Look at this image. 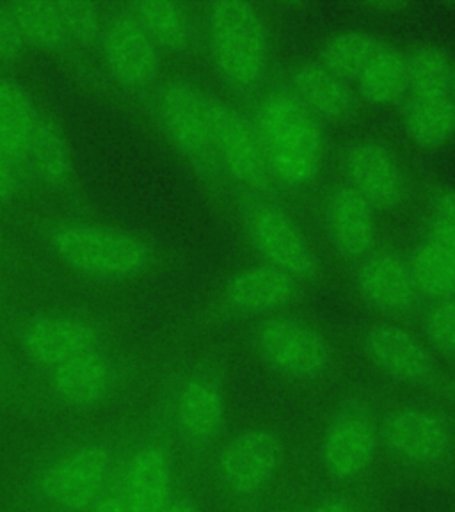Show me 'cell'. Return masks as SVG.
<instances>
[{
    "label": "cell",
    "instance_id": "6da1fadb",
    "mask_svg": "<svg viewBox=\"0 0 455 512\" xmlns=\"http://www.w3.org/2000/svg\"><path fill=\"white\" fill-rule=\"evenodd\" d=\"M132 431L82 432L32 461L20 495L34 512H89L116 484Z\"/></svg>",
    "mask_w": 455,
    "mask_h": 512
},
{
    "label": "cell",
    "instance_id": "7a4b0ae2",
    "mask_svg": "<svg viewBox=\"0 0 455 512\" xmlns=\"http://www.w3.org/2000/svg\"><path fill=\"white\" fill-rule=\"evenodd\" d=\"M253 127L264 150L272 184L301 191L317 180L326 141L320 121L288 89H271L256 100Z\"/></svg>",
    "mask_w": 455,
    "mask_h": 512
},
{
    "label": "cell",
    "instance_id": "3957f363",
    "mask_svg": "<svg viewBox=\"0 0 455 512\" xmlns=\"http://www.w3.org/2000/svg\"><path fill=\"white\" fill-rule=\"evenodd\" d=\"M38 232L68 271L88 280H132L153 262V249L146 240L86 219L48 217L38 224Z\"/></svg>",
    "mask_w": 455,
    "mask_h": 512
},
{
    "label": "cell",
    "instance_id": "277c9868",
    "mask_svg": "<svg viewBox=\"0 0 455 512\" xmlns=\"http://www.w3.org/2000/svg\"><path fill=\"white\" fill-rule=\"evenodd\" d=\"M203 38L217 77L233 91L251 93L269 72L271 40L255 4L226 0L205 8Z\"/></svg>",
    "mask_w": 455,
    "mask_h": 512
},
{
    "label": "cell",
    "instance_id": "5b68a950",
    "mask_svg": "<svg viewBox=\"0 0 455 512\" xmlns=\"http://www.w3.org/2000/svg\"><path fill=\"white\" fill-rule=\"evenodd\" d=\"M228 416L223 379L210 368H194L178 377L160 397L153 424L176 452L198 459L216 445Z\"/></svg>",
    "mask_w": 455,
    "mask_h": 512
},
{
    "label": "cell",
    "instance_id": "8992f818",
    "mask_svg": "<svg viewBox=\"0 0 455 512\" xmlns=\"http://www.w3.org/2000/svg\"><path fill=\"white\" fill-rule=\"evenodd\" d=\"M283 464V441L269 429H249L219 448L212 473L216 488L239 511H255L269 495Z\"/></svg>",
    "mask_w": 455,
    "mask_h": 512
},
{
    "label": "cell",
    "instance_id": "52a82bcc",
    "mask_svg": "<svg viewBox=\"0 0 455 512\" xmlns=\"http://www.w3.org/2000/svg\"><path fill=\"white\" fill-rule=\"evenodd\" d=\"M208 96L184 79L168 80L150 93L153 116L169 144L198 173L216 178L223 173L212 143Z\"/></svg>",
    "mask_w": 455,
    "mask_h": 512
},
{
    "label": "cell",
    "instance_id": "ba28073f",
    "mask_svg": "<svg viewBox=\"0 0 455 512\" xmlns=\"http://www.w3.org/2000/svg\"><path fill=\"white\" fill-rule=\"evenodd\" d=\"M178 486L175 447L152 420L134 429L116 479L127 511L166 512Z\"/></svg>",
    "mask_w": 455,
    "mask_h": 512
},
{
    "label": "cell",
    "instance_id": "9c48e42d",
    "mask_svg": "<svg viewBox=\"0 0 455 512\" xmlns=\"http://www.w3.org/2000/svg\"><path fill=\"white\" fill-rule=\"evenodd\" d=\"M11 331L34 372L112 347L111 338L98 322L64 310L29 313L16 320Z\"/></svg>",
    "mask_w": 455,
    "mask_h": 512
},
{
    "label": "cell",
    "instance_id": "30bf717a",
    "mask_svg": "<svg viewBox=\"0 0 455 512\" xmlns=\"http://www.w3.org/2000/svg\"><path fill=\"white\" fill-rule=\"evenodd\" d=\"M34 376L41 393L59 408L91 411L104 408L120 395L130 379V365L111 347L34 372Z\"/></svg>",
    "mask_w": 455,
    "mask_h": 512
},
{
    "label": "cell",
    "instance_id": "8fae6325",
    "mask_svg": "<svg viewBox=\"0 0 455 512\" xmlns=\"http://www.w3.org/2000/svg\"><path fill=\"white\" fill-rule=\"evenodd\" d=\"M240 223L262 264L287 274L296 283L317 276L319 264L312 246L285 208L256 198L242 208Z\"/></svg>",
    "mask_w": 455,
    "mask_h": 512
},
{
    "label": "cell",
    "instance_id": "7c38bea8",
    "mask_svg": "<svg viewBox=\"0 0 455 512\" xmlns=\"http://www.w3.org/2000/svg\"><path fill=\"white\" fill-rule=\"evenodd\" d=\"M255 344L274 372L296 381H317L333 361L326 338L308 322L288 315L265 317L256 328Z\"/></svg>",
    "mask_w": 455,
    "mask_h": 512
},
{
    "label": "cell",
    "instance_id": "4fadbf2b",
    "mask_svg": "<svg viewBox=\"0 0 455 512\" xmlns=\"http://www.w3.org/2000/svg\"><path fill=\"white\" fill-rule=\"evenodd\" d=\"M212 143L223 175L249 192L262 194L272 180L253 121L217 96H208Z\"/></svg>",
    "mask_w": 455,
    "mask_h": 512
},
{
    "label": "cell",
    "instance_id": "5bb4252c",
    "mask_svg": "<svg viewBox=\"0 0 455 512\" xmlns=\"http://www.w3.org/2000/svg\"><path fill=\"white\" fill-rule=\"evenodd\" d=\"M379 422L376 409L360 400L331 416L320 441V461L333 479L351 482L367 473L379 445Z\"/></svg>",
    "mask_w": 455,
    "mask_h": 512
},
{
    "label": "cell",
    "instance_id": "9a60e30c",
    "mask_svg": "<svg viewBox=\"0 0 455 512\" xmlns=\"http://www.w3.org/2000/svg\"><path fill=\"white\" fill-rule=\"evenodd\" d=\"M107 70L130 95H150L157 86L160 50L125 6L107 16L100 41Z\"/></svg>",
    "mask_w": 455,
    "mask_h": 512
},
{
    "label": "cell",
    "instance_id": "2e32d148",
    "mask_svg": "<svg viewBox=\"0 0 455 512\" xmlns=\"http://www.w3.org/2000/svg\"><path fill=\"white\" fill-rule=\"evenodd\" d=\"M379 443L400 463L431 466L452 454L455 429L440 411L402 408L379 422Z\"/></svg>",
    "mask_w": 455,
    "mask_h": 512
},
{
    "label": "cell",
    "instance_id": "e0dca14e",
    "mask_svg": "<svg viewBox=\"0 0 455 512\" xmlns=\"http://www.w3.org/2000/svg\"><path fill=\"white\" fill-rule=\"evenodd\" d=\"M344 171L351 189L381 210L400 207L408 198V180L395 153L376 139L351 144L344 155Z\"/></svg>",
    "mask_w": 455,
    "mask_h": 512
},
{
    "label": "cell",
    "instance_id": "ac0fdd59",
    "mask_svg": "<svg viewBox=\"0 0 455 512\" xmlns=\"http://www.w3.org/2000/svg\"><path fill=\"white\" fill-rule=\"evenodd\" d=\"M322 221L331 246L349 260L361 262L377 249L376 208L347 184L329 189Z\"/></svg>",
    "mask_w": 455,
    "mask_h": 512
},
{
    "label": "cell",
    "instance_id": "d6986e66",
    "mask_svg": "<svg viewBox=\"0 0 455 512\" xmlns=\"http://www.w3.org/2000/svg\"><path fill=\"white\" fill-rule=\"evenodd\" d=\"M356 288L365 303L390 317L408 315L420 299L408 260L392 251L376 249L358 262Z\"/></svg>",
    "mask_w": 455,
    "mask_h": 512
},
{
    "label": "cell",
    "instance_id": "ffe728a7",
    "mask_svg": "<svg viewBox=\"0 0 455 512\" xmlns=\"http://www.w3.org/2000/svg\"><path fill=\"white\" fill-rule=\"evenodd\" d=\"M363 347L368 360L400 383L427 384L436 376L431 352L408 329L379 324L368 329Z\"/></svg>",
    "mask_w": 455,
    "mask_h": 512
},
{
    "label": "cell",
    "instance_id": "44dd1931",
    "mask_svg": "<svg viewBox=\"0 0 455 512\" xmlns=\"http://www.w3.org/2000/svg\"><path fill=\"white\" fill-rule=\"evenodd\" d=\"M297 283L287 274L258 264L233 274L223 290V303L239 315L271 317L294 301Z\"/></svg>",
    "mask_w": 455,
    "mask_h": 512
},
{
    "label": "cell",
    "instance_id": "7402d4cb",
    "mask_svg": "<svg viewBox=\"0 0 455 512\" xmlns=\"http://www.w3.org/2000/svg\"><path fill=\"white\" fill-rule=\"evenodd\" d=\"M288 91L319 121L347 120L354 112L356 96L349 82L319 61L294 66Z\"/></svg>",
    "mask_w": 455,
    "mask_h": 512
},
{
    "label": "cell",
    "instance_id": "603a6c76",
    "mask_svg": "<svg viewBox=\"0 0 455 512\" xmlns=\"http://www.w3.org/2000/svg\"><path fill=\"white\" fill-rule=\"evenodd\" d=\"M160 52L187 54L198 41V27L191 9L180 2L146 0L125 4Z\"/></svg>",
    "mask_w": 455,
    "mask_h": 512
},
{
    "label": "cell",
    "instance_id": "cb8c5ba5",
    "mask_svg": "<svg viewBox=\"0 0 455 512\" xmlns=\"http://www.w3.org/2000/svg\"><path fill=\"white\" fill-rule=\"evenodd\" d=\"M72 155L56 123L41 114L32 132L24 159V176L52 189H61L72 180Z\"/></svg>",
    "mask_w": 455,
    "mask_h": 512
},
{
    "label": "cell",
    "instance_id": "d4e9b609",
    "mask_svg": "<svg viewBox=\"0 0 455 512\" xmlns=\"http://www.w3.org/2000/svg\"><path fill=\"white\" fill-rule=\"evenodd\" d=\"M354 82L367 104H397L408 96V54L388 43H379Z\"/></svg>",
    "mask_w": 455,
    "mask_h": 512
},
{
    "label": "cell",
    "instance_id": "484cf974",
    "mask_svg": "<svg viewBox=\"0 0 455 512\" xmlns=\"http://www.w3.org/2000/svg\"><path fill=\"white\" fill-rule=\"evenodd\" d=\"M404 130L422 150H438L455 137V102L450 95L406 98Z\"/></svg>",
    "mask_w": 455,
    "mask_h": 512
},
{
    "label": "cell",
    "instance_id": "4316f807",
    "mask_svg": "<svg viewBox=\"0 0 455 512\" xmlns=\"http://www.w3.org/2000/svg\"><path fill=\"white\" fill-rule=\"evenodd\" d=\"M41 112L18 82L0 75V146L24 173V159Z\"/></svg>",
    "mask_w": 455,
    "mask_h": 512
},
{
    "label": "cell",
    "instance_id": "83f0119b",
    "mask_svg": "<svg viewBox=\"0 0 455 512\" xmlns=\"http://www.w3.org/2000/svg\"><path fill=\"white\" fill-rule=\"evenodd\" d=\"M409 267L420 297L440 301L455 297V251L427 233L409 256Z\"/></svg>",
    "mask_w": 455,
    "mask_h": 512
},
{
    "label": "cell",
    "instance_id": "f1b7e54d",
    "mask_svg": "<svg viewBox=\"0 0 455 512\" xmlns=\"http://www.w3.org/2000/svg\"><path fill=\"white\" fill-rule=\"evenodd\" d=\"M27 47L47 54L72 50L57 2H11Z\"/></svg>",
    "mask_w": 455,
    "mask_h": 512
},
{
    "label": "cell",
    "instance_id": "f546056e",
    "mask_svg": "<svg viewBox=\"0 0 455 512\" xmlns=\"http://www.w3.org/2000/svg\"><path fill=\"white\" fill-rule=\"evenodd\" d=\"M452 64L438 45H418L408 52V96L450 95Z\"/></svg>",
    "mask_w": 455,
    "mask_h": 512
},
{
    "label": "cell",
    "instance_id": "4dcf8cb0",
    "mask_svg": "<svg viewBox=\"0 0 455 512\" xmlns=\"http://www.w3.org/2000/svg\"><path fill=\"white\" fill-rule=\"evenodd\" d=\"M381 41L370 32L344 31L331 36L320 50L319 63L338 77L351 82L360 75Z\"/></svg>",
    "mask_w": 455,
    "mask_h": 512
},
{
    "label": "cell",
    "instance_id": "1f68e13d",
    "mask_svg": "<svg viewBox=\"0 0 455 512\" xmlns=\"http://www.w3.org/2000/svg\"><path fill=\"white\" fill-rule=\"evenodd\" d=\"M72 48H98L104 36L107 13L95 2H57Z\"/></svg>",
    "mask_w": 455,
    "mask_h": 512
},
{
    "label": "cell",
    "instance_id": "d6a6232c",
    "mask_svg": "<svg viewBox=\"0 0 455 512\" xmlns=\"http://www.w3.org/2000/svg\"><path fill=\"white\" fill-rule=\"evenodd\" d=\"M424 335L434 351L455 358V297L429 304L424 313Z\"/></svg>",
    "mask_w": 455,
    "mask_h": 512
},
{
    "label": "cell",
    "instance_id": "836d02e7",
    "mask_svg": "<svg viewBox=\"0 0 455 512\" xmlns=\"http://www.w3.org/2000/svg\"><path fill=\"white\" fill-rule=\"evenodd\" d=\"M431 205V228L429 233L443 240L455 251V189L438 187L429 198Z\"/></svg>",
    "mask_w": 455,
    "mask_h": 512
},
{
    "label": "cell",
    "instance_id": "e575fe53",
    "mask_svg": "<svg viewBox=\"0 0 455 512\" xmlns=\"http://www.w3.org/2000/svg\"><path fill=\"white\" fill-rule=\"evenodd\" d=\"M11 4H0V63L15 61L27 50Z\"/></svg>",
    "mask_w": 455,
    "mask_h": 512
},
{
    "label": "cell",
    "instance_id": "d590c367",
    "mask_svg": "<svg viewBox=\"0 0 455 512\" xmlns=\"http://www.w3.org/2000/svg\"><path fill=\"white\" fill-rule=\"evenodd\" d=\"M22 178V169L18 168L15 159L0 146V203L15 200Z\"/></svg>",
    "mask_w": 455,
    "mask_h": 512
},
{
    "label": "cell",
    "instance_id": "8d00e7d4",
    "mask_svg": "<svg viewBox=\"0 0 455 512\" xmlns=\"http://www.w3.org/2000/svg\"><path fill=\"white\" fill-rule=\"evenodd\" d=\"M303 512H365L358 502L349 496L331 495L320 498Z\"/></svg>",
    "mask_w": 455,
    "mask_h": 512
},
{
    "label": "cell",
    "instance_id": "74e56055",
    "mask_svg": "<svg viewBox=\"0 0 455 512\" xmlns=\"http://www.w3.org/2000/svg\"><path fill=\"white\" fill-rule=\"evenodd\" d=\"M18 386L15 363L0 349V395L13 392Z\"/></svg>",
    "mask_w": 455,
    "mask_h": 512
},
{
    "label": "cell",
    "instance_id": "f35d334b",
    "mask_svg": "<svg viewBox=\"0 0 455 512\" xmlns=\"http://www.w3.org/2000/svg\"><path fill=\"white\" fill-rule=\"evenodd\" d=\"M166 512H203L200 509L198 502L194 500V496L187 491V489L178 486L175 496L169 504L168 511Z\"/></svg>",
    "mask_w": 455,
    "mask_h": 512
},
{
    "label": "cell",
    "instance_id": "ab89813d",
    "mask_svg": "<svg viewBox=\"0 0 455 512\" xmlns=\"http://www.w3.org/2000/svg\"><path fill=\"white\" fill-rule=\"evenodd\" d=\"M89 512H128L127 507L123 504V500H121L120 493H118V488H116V484H114V488L107 493V495L98 502V504L91 509Z\"/></svg>",
    "mask_w": 455,
    "mask_h": 512
},
{
    "label": "cell",
    "instance_id": "60d3db41",
    "mask_svg": "<svg viewBox=\"0 0 455 512\" xmlns=\"http://www.w3.org/2000/svg\"><path fill=\"white\" fill-rule=\"evenodd\" d=\"M445 393H447L450 399L455 400V376L448 381L447 386H445Z\"/></svg>",
    "mask_w": 455,
    "mask_h": 512
},
{
    "label": "cell",
    "instance_id": "b9f144b4",
    "mask_svg": "<svg viewBox=\"0 0 455 512\" xmlns=\"http://www.w3.org/2000/svg\"><path fill=\"white\" fill-rule=\"evenodd\" d=\"M450 96H452V100L455 102V61L452 64V79H450Z\"/></svg>",
    "mask_w": 455,
    "mask_h": 512
}]
</instances>
